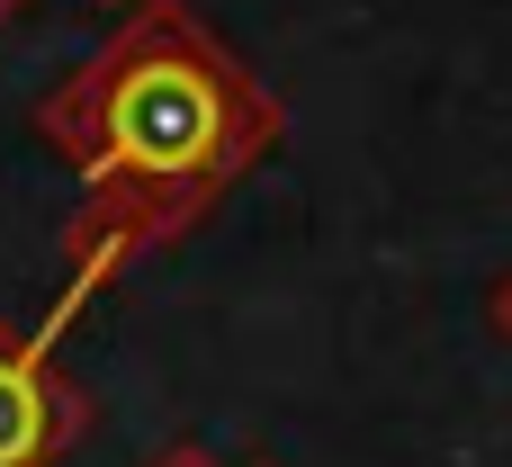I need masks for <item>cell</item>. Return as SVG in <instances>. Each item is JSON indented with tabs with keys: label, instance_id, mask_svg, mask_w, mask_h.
<instances>
[{
	"label": "cell",
	"instance_id": "cell-1",
	"mask_svg": "<svg viewBox=\"0 0 512 467\" xmlns=\"http://www.w3.org/2000/svg\"><path fill=\"white\" fill-rule=\"evenodd\" d=\"M36 135L81 171V207L63 225V288L36 324V342H63V324L135 252L189 234L279 144V99L198 9L135 0V18L90 63L36 99Z\"/></svg>",
	"mask_w": 512,
	"mask_h": 467
},
{
	"label": "cell",
	"instance_id": "cell-2",
	"mask_svg": "<svg viewBox=\"0 0 512 467\" xmlns=\"http://www.w3.org/2000/svg\"><path fill=\"white\" fill-rule=\"evenodd\" d=\"M90 432V396L54 369V342L0 324V467H63Z\"/></svg>",
	"mask_w": 512,
	"mask_h": 467
},
{
	"label": "cell",
	"instance_id": "cell-3",
	"mask_svg": "<svg viewBox=\"0 0 512 467\" xmlns=\"http://www.w3.org/2000/svg\"><path fill=\"white\" fill-rule=\"evenodd\" d=\"M153 467H216V459H207L198 441H171V450H162V459H153Z\"/></svg>",
	"mask_w": 512,
	"mask_h": 467
},
{
	"label": "cell",
	"instance_id": "cell-4",
	"mask_svg": "<svg viewBox=\"0 0 512 467\" xmlns=\"http://www.w3.org/2000/svg\"><path fill=\"white\" fill-rule=\"evenodd\" d=\"M18 9H27V0H0V27H9V18H18Z\"/></svg>",
	"mask_w": 512,
	"mask_h": 467
}]
</instances>
